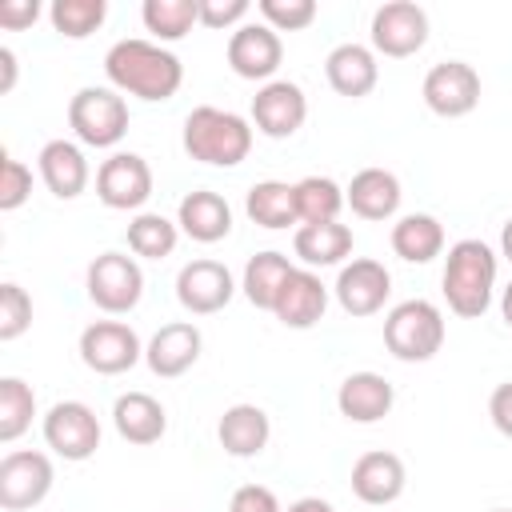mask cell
<instances>
[{
  "mask_svg": "<svg viewBox=\"0 0 512 512\" xmlns=\"http://www.w3.org/2000/svg\"><path fill=\"white\" fill-rule=\"evenodd\" d=\"M104 76L120 96L160 104V100H172L180 92L184 64L164 44L144 40V36H128V40H116L104 52Z\"/></svg>",
  "mask_w": 512,
  "mask_h": 512,
  "instance_id": "1",
  "label": "cell"
},
{
  "mask_svg": "<svg viewBox=\"0 0 512 512\" xmlns=\"http://www.w3.org/2000/svg\"><path fill=\"white\" fill-rule=\"evenodd\" d=\"M496 272H500V256L492 252V244H484L476 236L456 240L444 256V272H440L448 312H456L460 320H480L492 304Z\"/></svg>",
  "mask_w": 512,
  "mask_h": 512,
  "instance_id": "2",
  "label": "cell"
},
{
  "mask_svg": "<svg viewBox=\"0 0 512 512\" xmlns=\"http://www.w3.org/2000/svg\"><path fill=\"white\" fill-rule=\"evenodd\" d=\"M252 120H244L240 112L216 108V104H200L184 116V152L208 168H236L248 160L252 152Z\"/></svg>",
  "mask_w": 512,
  "mask_h": 512,
  "instance_id": "3",
  "label": "cell"
},
{
  "mask_svg": "<svg viewBox=\"0 0 512 512\" xmlns=\"http://www.w3.org/2000/svg\"><path fill=\"white\" fill-rule=\"evenodd\" d=\"M384 348L404 364H424L444 348V312L432 300H400L384 316Z\"/></svg>",
  "mask_w": 512,
  "mask_h": 512,
  "instance_id": "4",
  "label": "cell"
},
{
  "mask_svg": "<svg viewBox=\"0 0 512 512\" xmlns=\"http://www.w3.org/2000/svg\"><path fill=\"white\" fill-rule=\"evenodd\" d=\"M128 100L116 88L88 84L68 100V128L88 148H116L128 136Z\"/></svg>",
  "mask_w": 512,
  "mask_h": 512,
  "instance_id": "5",
  "label": "cell"
},
{
  "mask_svg": "<svg viewBox=\"0 0 512 512\" xmlns=\"http://www.w3.org/2000/svg\"><path fill=\"white\" fill-rule=\"evenodd\" d=\"M84 288H88V300L108 312V316H124L140 304L144 296V272L136 264V256H124V252H100L92 264H88V276H84Z\"/></svg>",
  "mask_w": 512,
  "mask_h": 512,
  "instance_id": "6",
  "label": "cell"
},
{
  "mask_svg": "<svg viewBox=\"0 0 512 512\" xmlns=\"http://www.w3.org/2000/svg\"><path fill=\"white\" fill-rule=\"evenodd\" d=\"M80 360L96 376H120L144 360V344L124 320H92L80 332Z\"/></svg>",
  "mask_w": 512,
  "mask_h": 512,
  "instance_id": "7",
  "label": "cell"
},
{
  "mask_svg": "<svg viewBox=\"0 0 512 512\" xmlns=\"http://www.w3.org/2000/svg\"><path fill=\"white\" fill-rule=\"evenodd\" d=\"M44 444L60 460H88L100 448V420L84 400H56L44 412Z\"/></svg>",
  "mask_w": 512,
  "mask_h": 512,
  "instance_id": "8",
  "label": "cell"
},
{
  "mask_svg": "<svg viewBox=\"0 0 512 512\" xmlns=\"http://www.w3.org/2000/svg\"><path fill=\"white\" fill-rule=\"evenodd\" d=\"M372 52L404 60L428 44V12L412 0H388L372 12Z\"/></svg>",
  "mask_w": 512,
  "mask_h": 512,
  "instance_id": "9",
  "label": "cell"
},
{
  "mask_svg": "<svg viewBox=\"0 0 512 512\" xmlns=\"http://www.w3.org/2000/svg\"><path fill=\"white\" fill-rule=\"evenodd\" d=\"M96 196L112 212H140L152 196V168L140 152H112L96 168Z\"/></svg>",
  "mask_w": 512,
  "mask_h": 512,
  "instance_id": "10",
  "label": "cell"
},
{
  "mask_svg": "<svg viewBox=\"0 0 512 512\" xmlns=\"http://www.w3.org/2000/svg\"><path fill=\"white\" fill-rule=\"evenodd\" d=\"M52 460L36 448H16L0 460V508L4 512H24L36 508L52 492Z\"/></svg>",
  "mask_w": 512,
  "mask_h": 512,
  "instance_id": "11",
  "label": "cell"
},
{
  "mask_svg": "<svg viewBox=\"0 0 512 512\" xmlns=\"http://www.w3.org/2000/svg\"><path fill=\"white\" fill-rule=\"evenodd\" d=\"M420 96H424L428 112H436L444 120L468 116L480 104V72L468 60L432 64L428 76H424V84H420Z\"/></svg>",
  "mask_w": 512,
  "mask_h": 512,
  "instance_id": "12",
  "label": "cell"
},
{
  "mask_svg": "<svg viewBox=\"0 0 512 512\" xmlns=\"http://www.w3.org/2000/svg\"><path fill=\"white\" fill-rule=\"evenodd\" d=\"M308 120V96L292 80H268L252 96V128L268 140H288Z\"/></svg>",
  "mask_w": 512,
  "mask_h": 512,
  "instance_id": "13",
  "label": "cell"
},
{
  "mask_svg": "<svg viewBox=\"0 0 512 512\" xmlns=\"http://www.w3.org/2000/svg\"><path fill=\"white\" fill-rule=\"evenodd\" d=\"M284 60V40L264 20H248L228 36V68L240 80H272Z\"/></svg>",
  "mask_w": 512,
  "mask_h": 512,
  "instance_id": "14",
  "label": "cell"
},
{
  "mask_svg": "<svg viewBox=\"0 0 512 512\" xmlns=\"http://www.w3.org/2000/svg\"><path fill=\"white\" fill-rule=\"evenodd\" d=\"M332 296L348 316H376L392 296V276H388V268L380 260L360 256V260L340 264Z\"/></svg>",
  "mask_w": 512,
  "mask_h": 512,
  "instance_id": "15",
  "label": "cell"
},
{
  "mask_svg": "<svg viewBox=\"0 0 512 512\" xmlns=\"http://www.w3.org/2000/svg\"><path fill=\"white\" fill-rule=\"evenodd\" d=\"M232 296H236V280L220 260H188L176 272V300L192 316H212L228 308Z\"/></svg>",
  "mask_w": 512,
  "mask_h": 512,
  "instance_id": "16",
  "label": "cell"
},
{
  "mask_svg": "<svg viewBox=\"0 0 512 512\" xmlns=\"http://www.w3.org/2000/svg\"><path fill=\"white\" fill-rule=\"evenodd\" d=\"M328 312V284L312 272V268H292L288 280L280 284L276 292V304H272V316L284 324V328H316Z\"/></svg>",
  "mask_w": 512,
  "mask_h": 512,
  "instance_id": "17",
  "label": "cell"
},
{
  "mask_svg": "<svg viewBox=\"0 0 512 512\" xmlns=\"http://www.w3.org/2000/svg\"><path fill=\"white\" fill-rule=\"evenodd\" d=\"M200 348H204V336L192 320H172L164 324L148 344H144V364L152 368V376L160 380H176L184 376L196 360H200Z\"/></svg>",
  "mask_w": 512,
  "mask_h": 512,
  "instance_id": "18",
  "label": "cell"
},
{
  "mask_svg": "<svg viewBox=\"0 0 512 512\" xmlns=\"http://www.w3.org/2000/svg\"><path fill=\"white\" fill-rule=\"evenodd\" d=\"M404 484H408V472H404V460L396 452L376 448L352 464V492H356V500H364L372 508L396 504L404 496Z\"/></svg>",
  "mask_w": 512,
  "mask_h": 512,
  "instance_id": "19",
  "label": "cell"
},
{
  "mask_svg": "<svg viewBox=\"0 0 512 512\" xmlns=\"http://www.w3.org/2000/svg\"><path fill=\"white\" fill-rule=\"evenodd\" d=\"M36 168H40L44 188L56 200H76L88 188V176H92L84 148L72 144V140H48L40 148V156H36Z\"/></svg>",
  "mask_w": 512,
  "mask_h": 512,
  "instance_id": "20",
  "label": "cell"
},
{
  "mask_svg": "<svg viewBox=\"0 0 512 512\" xmlns=\"http://www.w3.org/2000/svg\"><path fill=\"white\" fill-rule=\"evenodd\" d=\"M392 404H396V388L380 372H352L336 388V408L352 424H376L392 412Z\"/></svg>",
  "mask_w": 512,
  "mask_h": 512,
  "instance_id": "21",
  "label": "cell"
},
{
  "mask_svg": "<svg viewBox=\"0 0 512 512\" xmlns=\"http://www.w3.org/2000/svg\"><path fill=\"white\" fill-rule=\"evenodd\" d=\"M324 76H328V84H332L336 96L360 100V96H368V92L376 88V80H380V64H376V52H372L368 44L348 40V44H336V48L328 52V60H324Z\"/></svg>",
  "mask_w": 512,
  "mask_h": 512,
  "instance_id": "22",
  "label": "cell"
},
{
  "mask_svg": "<svg viewBox=\"0 0 512 512\" xmlns=\"http://www.w3.org/2000/svg\"><path fill=\"white\" fill-rule=\"evenodd\" d=\"M400 196V180L388 168H360L344 188V204L360 220H392L400 212Z\"/></svg>",
  "mask_w": 512,
  "mask_h": 512,
  "instance_id": "23",
  "label": "cell"
},
{
  "mask_svg": "<svg viewBox=\"0 0 512 512\" xmlns=\"http://www.w3.org/2000/svg\"><path fill=\"white\" fill-rule=\"evenodd\" d=\"M268 436H272V420L260 404H232L224 408L220 424H216V440L228 456L236 460H252L268 448Z\"/></svg>",
  "mask_w": 512,
  "mask_h": 512,
  "instance_id": "24",
  "label": "cell"
},
{
  "mask_svg": "<svg viewBox=\"0 0 512 512\" xmlns=\"http://www.w3.org/2000/svg\"><path fill=\"white\" fill-rule=\"evenodd\" d=\"M176 224H180V232H184L188 240H196V244H216V240H224V236L232 232V208H228V200H224L220 192L196 188V192H188V196L180 200Z\"/></svg>",
  "mask_w": 512,
  "mask_h": 512,
  "instance_id": "25",
  "label": "cell"
},
{
  "mask_svg": "<svg viewBox=\"0 0 512 512\" xmlns=\"http://www.w3.org/2000/svg\"><path fill=\"white\" fill-rule=\"evenodd\" d=\"M112 424H116L120 440L144 448V444H156V440L168 432V412H164V404H160L156 396H148V392H124V396H116V404H112Z\"/></svg>",
  "mask_w": 512,
  "mask_h": 512,
  "instance_id": "26",
  "label": "cell"
},
{
  "mask_svg": "<svg viewBox=\"0 0 512 512\" xmlns=\"http://www.w3.org/2000/svg\"><path fill=\"white\" fill-rule=\"evenodd\" d=\"M292 252L300 256L304 268H332L352 256V228L332 220V224H300L292 236Z\"/></svg>",
  "mask_w": 512,
  "mask_h": 512,
  "instance_id": "27",
  "label": "cell"
},
{
  "mask_svg": "<svg viewBox=\"0 0 512 512\" xmlns=\"http://www.w3.org/2000/svg\"><path fill=\"white\" fill-rule=\"evenodd\" d=\"M244 212L252 224L268 228V232H280V228H292L300 224V212H296V184L288 180H256L244 196Z\"/></svg>",
  "mask_w": 512,
  "mask_h": 512,
  "instance_id": "28",
  "label": "cell"
},
{
  "mask_svg": "<svg viewBox=\"0 0 512 512\" xmlns=\"http://www.w3.org/2000/svg\"><path fill=\"white\" fill-rule=\"evenodd\" d=\"M392 252L408 264H428L444 252V224L428 212H408L392 224Z\"/></svg>",
  "mask_w": 512,
  "mask_h": 512,
  "instance_id": "29",
  "label": "cell"
},
{
  "mask_svg": "<svg viewBox=\"0 0 512 512\" xmlns=\"http://www.w3.org/2000/svg\"><path fill=\"white\" fill-rule=\"evenodd\" d=\"M288 272H292V264H288V256H284V252H256V256L244 264L240 292L248 296V304H252V308L272 312L276 292H280V284L288 280Z\"/></svg>",
  "mask_w": 512,
  "mask_h": 512,
  "instance_id": "30",
  "label": "cell"
},
{
  "mask_svg": "<svg viewBox=\"0 0 512 512\" xmlns=\"http://www.w3.org/2000/svg\"><path fill=\"white\" fill-rule=\"evenodd\" d=\"M140 20L156 36V44L184 40L192 24H200V0H144Z\"/></svg>",
  "mask_w": 512,
  "mask_h": 512,
  "instance_id": "31",
  "label": "cell"
},
{
  "mask_svg": "<svg viewBox=\"0 0 512 512\" xmlns=\"http://www.w3.org/2000/svg\"><path fill=\"white\" fill-rule=\"evenodd\" d=\"M176 240H180V224L160 216V212H136L128 220V248L132 256L140 260H164L176 252Z\"/></svg>",
  "mask_w": 512,
  "mask_h": 512,
  "instance_id": "32",
  "label": "cell"
},
{
  "mask_svg": "<svg viewBox=\"0 0 512 512\" xmlns=\"http://www.w3.org/2000/svg\"><path fill=\"white\" fill-rule=\"evenodd\" d=\"M344 208V188L332 176H304L296 180V212L300 224H332Z\"/></svg>",
  "mask_w": 512,
  "mask_h": 512,
  "instance_id": "33",
  "label": "cell"
},
{
  "mask_svg": "<svg viewBox=\"0 0 512 512\" xmlns=\"http://www.w3.org/2000/svg\"><path fill=\"white\" fill-rule=\"evenodd\" d=\"M36 416V392L32 384H24L20 376H4L0 380V440L12 444L32 428Z\"/></svg>",
  "mask_w": 512,
  "mask_h": 512,
  "instance_id": "34",
  "label": "cell"
},
{
  "mask_svg": "<svg viewBox=\"0 0 512 512\" xmlns=\"http://www.w3.org/2000/svg\"><path fill=\"white\" fill-rule=\"evenodd\" d=\"M108 16V4L104 0H56L48 8V20L52 28L64 36V40H84L92 36Z\"/></svg>",
  "mask_w": 512,
  "mask_h": 512,
  "instance_id": "35",
  "label": "cell"
},
{
  "mask_svg": "<svg viewBox=\"0 0 512 512\" xmlns=\"http://www.w3.org/2000/svg\"><path fill=\"white\" fill-rule=\"evenodd\" d=\"M32 328V296L20 284H0V340H20Z\"/></svg>",
  "mask_w": 512,
  "mask_h": 512,
  "instance_id": "36",
  "label": "cell"
},
{
  "mask_svg": "<svg viewBox=\"0 0 512 512\" xmlns=\"http://www.w3.org/2000/svg\"><path fill=\"white\" fill-rule=\"evenodd\" d=\"M256 12L276 32H300V28H308L316 20L320 8H316V0H260Z\"/></svg>",
  "mask_w": 512,
  "mask_h": 512,
  "instance_id": "37",
  "label": "cell"
},
{
  "mask_svg": "<svg viewBox=\"0 0 512 512\" xmlns=\"http://www.w3.org/2000/svg\"><path fill=\"white\" fill-rule=\"evenodd\" d=\"M32 196V168L12 152L0 156V212H16Z\"/></svg>",
  "mask_w": 512,
  "mask_h": 512,
  "instance_id": "38",
  "label": "cell"
},
{
  "mask_svg": "<svg viewBox=\"0 0 512 512\" xmlns=\"http://www.w3.org/2000/svg\"><path fill=\"white\" fill-rule=\"evenodd\" d=\"M252 4L248 0H200V24L212 32H236L240 24H248Z\"/></svg>",
  "mask_w": 512,
  "mask_h": 512,
  "instance_id": "39",
  "label": "cell"
},
{
  "mask_svg": "<svg viewBox=\"0 0 512 512\" xmlns=\"http://www.w3.org/2000/svg\"><path fill=\"white\" fill-rule=\"evenodd\" d=\"M228 512H284V508H280V500H276L272 488H264V484H244V488L232 492Z\"/></svg>",
  "mask_w": 512,
  "mask_h": 512,
  "instance_id": "40",
  "label": "cell"
},
{
  "mask_svg": "<svg viewBox=\"0 0 512 512\" xmlns=\"http://www.w3.org/2000/svg\"><path fill=\"white\" fill-rule=\"evenodd\" d=\"M488 416H492L496 432L512 440V380H504V384L492 388V396H488Z\"/></svg>",
  "mask_w": 512,
  "mask_h": 512,
  "instance_id": "41",
  "label": "cell"
},
{
  "mask_svg": "<svg viewBox=\"0 0 512 512\" xmlns=\"http://www.w3.org/2000/svg\"><path fill=\"white\" fill-rule=\"evenodd\" d=\"M36 20H40V4L36 0H4L0 4V28H8V32H20V28L36 24Z\"/></svg>",
  "mask_w": 512,
  "mask_h": 512,
  "instance_id": "42",
  "label": "cell"
},
{
  "mask_svg": "<svg viewBox=\"0 0 512 512\" xmlns=\"http://www.w3.org/2000/svg\"><path fill=\"white\" fill-rule=\"evenodd\" d=\"M0 92H12V84H16V52L12 48H0Z\"/></svg>",
  "mask_w": 512,
  "mask_h": 512,
  "instance_id": "43",
  "label": "cell"
},
{
  "mask_svg": "<svg viewBox=\"0 0 512 512\" xmlns=\"http://www.w3.org/2000/svg\"><path fill=\"white\" fill-rule=\"evenodd\" d=\"M284 512H336L324 496H300V500H292Z\"/></svg>",
  "mask_w": 512,
  "mask_h": 512,
  "instance_id": "44",
  "label": "cell"
},
{
  "mask_svg": "<svg viewBox=\"0 0 512 512\" xmlns=\"http://www.w3.org/2000/svg\"><path fill=\"white\" fill-rule=\"evenodd\" d=\"M500 256L512 264V216L504 220V228H500Z\"/></svg>",
  "mask_w": 512,
  "mask_h": 512,
  "instance_id": "45",
  "label": "cell"
},
{
  "mask_svg": "<svg viewBox=\"0 0 512 512\" xmlns=\"http://www.w3.org/2000/svg\"><path fill=\"white\" fill-rule=\"evenodd\" d=\"M500 316H504V324L512 328V280H508L504 292H500Z\"/></svg>",
  "mask_w": 512,
  "mask_h": 512,
  "instance_id": "46",
  "label": "cell"
},
{
  "mask_svg": "<svg viewBox=\"0 0 512 512\" xmlns=\"http://www.w3.org/2000/svg\"><path fill=\"white\" fill-rule=\"evenodd\" d=\"M496 512H508V508H496Z\"/></svg>",
  "mask_w": 512,
  "mask_h": 512,
  "instance_id": "47",
  "label": "cell"
}]
</instances>
